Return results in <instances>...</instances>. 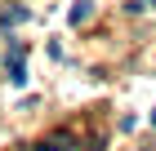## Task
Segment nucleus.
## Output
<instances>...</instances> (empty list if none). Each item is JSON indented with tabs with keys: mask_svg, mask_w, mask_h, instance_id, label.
<instances>
[{
	"mask_svg": "<svg viewBox=\"0 0 156 151\" xmlns=\"http://www.w3.org/2000/svg\"><path fill=\"white\" fill-rule=\"evenodd\" d=\"M23 18H27V5H13V9L0 13V27H13V22H23Z\"/></svg>",
	"mask_w": 156,
	"mask_h": 151,
	"instance_id": "nucleus-1",
	"label": "nucleus"
},
{
	"mask_svg": "<svg viewBox=\"0 0 156 151\" xmlns=\"http://www.w3.org/2000/svg\"><path fill=\"white\" fill-rule=\"evenodd\" d=\"M89 13H94V5L89 0H76L72 5V22H89Z\"/></svg>",
	"mask_w": 156,
	"mask_h": 151,
	"instance_id": "nucleus-2",
	"label": "nucleus"
},
{
	"mask_svg": "<svg viewBox=\"0 0 156 151\" xmlns=\"http://www.w3.org/2000/svg\"><path fill=\"white\" fill-rule=\"evenodd\" d=\"M67 147H72V138H49V142H40L36 151H67Z\"/></svg>",
	"mask_w": 156,
	"mask_h": 151,
	"instance_id": "nucleus-3",
	"label": "nucleus"
},
{
	"mask_svg": "<svg viewBox=\"0 0 156 151\" xmlns=\"http://www.w3.org/2000/svg\"><path fill=\"white\" fill-rule=\"evenodd\" d=\"M152 125H156V116H152Z\"/></svg>",
	"mask_w": 156,
	"mask_h": 151,
	"instance_id": "nucleus-4",
	"label": "nucleus"
}]
</instances>
